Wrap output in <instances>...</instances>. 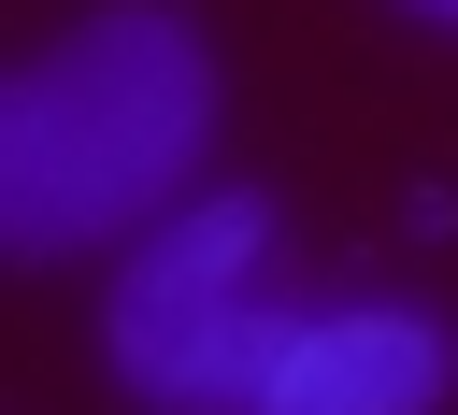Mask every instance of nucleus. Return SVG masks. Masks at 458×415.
Here are the masks:
<instances>
[{
    "label": "nucleus",
    "instance_id": "4",
    "mask_svg": "<svg viewBox=\"0 0 458 415\" xmlns=\"http://www.w3.org/2000/svg\"><path fill=\"white\" fill-rule=\"evenodd\" d=\"M415 14H429V29H458V0H415Z\"/></svg>",
    "mask_w": 458,
    "mask_h": 415
},
{
    "label": "nucleus",
    "instance_id": "2",
    "mask_svg": "<svg viewBox=\"0 0 458 415\" xmlns=\"http://www.w3.org/2000/svg\"><path fill=\"white\" fill-rule=\"evenodd\" d=\"M258 272H272V200L258 186H186L157 229H129L114 286H100L114 386L157 401V415H258V386L301 329Z\"/></svg>",
    "mask_w": 458,
    "mask_h": 415
},
{
    "label": "nucleus",
    "instance_id": "3",
    "mask_svg": "<svg viewBox=\"0 0 458 415\" xmlns=\"http://www.w3.org/2000/svg\"><path fill=\"white\" fill-rule=\"evenodd\" d=\"M458 386V329L415 315V301H329L286 329L258 415H429Z\"/></svg>",
    "mask_w": 458,
    "mask_h": 415
},
{
    "label": "nucleus",
    "instance_id": "1",
    "mask_svg": "<svg viewBox=\"0 0 458 415\" xmlns=\"http://www.w3.org/2000/svg\"><path fill=\"white\" fill-rule=\"evenodd\" d=\"M200 143H215V43L172 0H100L0 86V243L100 258L186 200Z\"/></svg>",
    "mask_w": 458,
    "mask_h": 415
}]
</instances>
